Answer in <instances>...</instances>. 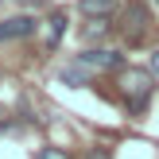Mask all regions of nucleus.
Listing matches in <instances>:
<instances>
[{
    "mask_svg": "<svg viewBox=\"0 0 159 159\" xmlns=\"http://www.w3.org/2000/svg\"><path fill=\"white\" fill-rule=\"evenodd\" d=\"M152 66H155V70H159V51H155V54H152Z\"/></svg>",
    "mask_w": 159,
    "mask_h": 159,
    "instance_id": "obj_11",
    "label": "nucleus"
},
{
    "mask_svg": "<svg viewBox=\"0 0 159 159\" xmlns=\"http://www.w3.org/2000/svg\"><path fill=\"white\" fill-rule=\"evenodd\" d=\"M62 35H66V16L54 12L51 16V27H47V51H54V47L62 43Z\"/></svg>",
    "mask_w": 159,
    "mask_h": 159,
    "instance_id": "obj_7",
    "label": "nucleus"
},
{
    "mask_svg": "<svg viewBox=\"0 0 159 159\" xmlns=\"http://www.w3.org/2000/svg\"><path fill=\"white\" fill-rule=\"evenodd\" d=\"M35 159H66V155H62V152H58V148H43V152H39Z\"/></svg>",
    "mask_w": 159,
    "mask_h": 159,
    "instance_id": "obj_9",
    "label": "nucleus"
},
{
    "mask_svg": "<svg viewBox=\"0 0 159 159\" xmlns=\"http://www.w3.org/2000/svg\"><path fill=\"white\" fill-rule=\"evenodd\" d=\"M85 70H120L124 66V54L120 51H109V47H93V51H82L78 54Z\"/></svg>",
    "mask_w": 159,
    "mask_h": 159,
    "instance_id": "obj_2",
    "label": "nucleus"
},
{
    "mask_svg": "<svg viewBox=\"0 0 159 159\" xmlns=\"http://www.w3.org/2000/svg\"><path fill=\"white\" fill-rule=\"evenodd\" d=\"M155 4H159V0H155Z\"/></svg>",
    "mask_w": 159,
    "mask_h": 159,
    "instance_id": "obj_13",
    "label": "nucleus"
},
{
    "mask_svg": "<svg viewBox=\"0 0 159 159\" xmlns=\"http://www.w3.org/2000/svg\"><path fill=\"white\" fill-rule=\"evenodd\" d=\"M120 93L128 97V113H144V109H148V97H152V78H148L144 70H124Z\"/></svg>",
    "mask_w": 159,
    "mask_h": 159,
    "instance_id": "obj_1",
    "label": "nucleus"
},
{
    "mask_svg": "<svg viewBox=\"0 0 159 159\" xmlns=\"http://www.w3.org/2000/svg\"><path fill=\"white\" fill-rule=\"evenodd\" d=\"M58 78H62L66 85H74V89H78V85H89L93 70H85L82 62H74V66H62V70H58Z\"/></svg>",
    "mask_w": 159,
    "mask_h": 159,
    "instance_id": "obj_6",
    "label": "nucleus"
},
{
    "mask_svg": "<svg viewBox=\"0 0 159 159\" xmlns=\"http://www.w3.org/2000/svg\"><path fill=\"white\" fill-rule=\"evenodd\" d=\"M124 31H128V39H140L152 31V16H148L144 4H128V23H124Z\"/></svg>",
    "mask_w": 159,
    "mask_h": 159,
    "instance_id": "obj_4",
    "label": "nucleus"
},
{
    "mask_svg": "<svg viewBox=\"0 0 159 159\" xmlns=\"http://www.w3.org/2000/svg\"><path fill=\"white\" fill-rule=\"evenodd\" d=\"M0 4H4V0H0Z\"/></svg>",
    "mask_w": 159,
    "mask_h": 159,
    "instance_id": "obj_12",
    "label": "nucleus"
},
{
    "mask_svg": "<svg viewBox=\"0 0 159 159\" xmlns=\"http://www.w3.org/2000/svg\"><path fill=\"white\" fill-rule=\"evenodd\" d=\"M89 159H109V152H105V148H97V152H89Z\"/></svg>",
    "mask_w": 159,
    "mask_h": 159,
    "instance_id": "obj_10",
    "label": "nucleus"
},
{
    "mask_svg": "<svg viewBox=\"0 0 159 159\" xmlns=\"http://www.w3.org/2000/svg\"><path fill=\"white\" fill-rule=\"evenodd\" d=\"M35 27H39V20H35V16H27V12L8 16V20H0V43H12V39H27V35H35Z\"/></svg>",
    "mask_w": 159,
    "mask_h": 159,
    "instance_id": "obj_3",
    "label": "nucleus"
},
{
    "mask_svg": "<svg viewBox=\"0 0 159 159\" xmlns=\"http://www.w3.org/2000/svg\"><path fill=\"white\" fill-rule=\"evenodd\" d=\"M116 8H120V0H82V16H89V20H113Z\"/></svg>",
    "mask_w": 159,
    "mask_h": 159,
    "instance_id": "obj_5",
    "label": "nucleus"
},
{
    "mask_svg": "<svg viewBox=\"0 0 159 159\" xmlns=\"http://www.w3.org/2000/svg\"><path fill=\"white\" fill-rule=\"evenodd\" d=\"M105 31H109V20H89V23L82 27V39H85V43H93V39H101Z\"/></svg>",
    "mask_w": 159,
    "mask_h": 159,
    "instance_id": "obj_8",
    "label": "nucleus"
}]
</instances>
